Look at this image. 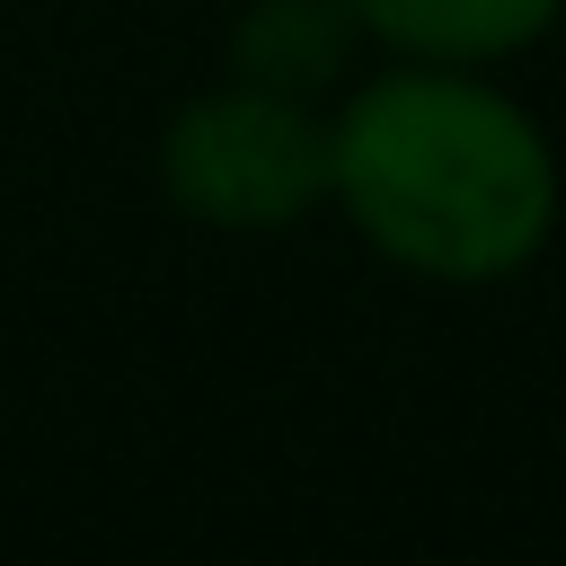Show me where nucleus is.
<instances>
[{"label": "nucleus", "mask_w": 566, "mask_h": 566, "mask_svg": "<svg viewBox=\"0 0 566 566\" xmlns=\"http://www.w3.org/2000/svg\"><path fill=\"white\" fill-rule=\"evenodd\" d=\"M354 230L442 283L513 274L557 221V159L539 124L460 71H389L327 124Z\"/></svg>", "instance_id": "obj_1"}, {"label": "nucleus", "mask_w": 566, "mask_h": 566, "mask_svg": "<svg viewBox=\"0 0 566 566\" xmlns=\"http://www.w3.org/2000/svg\"><path fill=\"white\" fill-rule=\"evenodd\" d=\"M168 195L195 212V221H221V230H283L301 221L318 195H336V142L327 124L283 97V88H221V97H195L177 124H168Z\"/></svg>", "instance_id": "obj_2"}, {"label": "nucleus", "mask_w": 566, "mask_h": 566, "mask_svg": "<svg viewBox=\"0 0 566 566\" xmlns=\"http://www.w3.org/2000/svg\"><path fill=\"white\" fill-rule=\"evenodd\" d=\"M345 9L416 62H486L557 18V0H345Z\"/></svg>", "instance_id": "obj_3"}, {"label": "nucleus", "mask_w": 566, "mask_h": 566, "mask_svg": "<svg viewBox=\"0 0 566 566\" xmlns=\"http://www.w3.org/2000/svg\"><path fill=\"white\" fill-rule=\"evenodd\" d=\"M327 62H336V35L327 27H310V0H265L256 9V27H248V71L256 80H327Z\"/></svg>", "instance_id": "obj_4"}]
</instances>
